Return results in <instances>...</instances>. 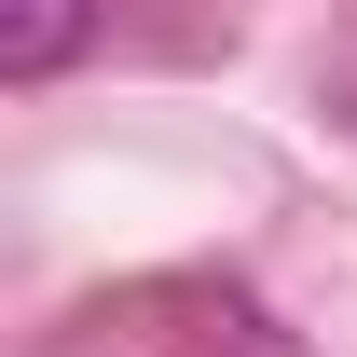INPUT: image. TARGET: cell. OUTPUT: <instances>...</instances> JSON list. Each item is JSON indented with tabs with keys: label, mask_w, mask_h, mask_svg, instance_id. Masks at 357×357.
Listing matches in <instances>:
<instances>
[{
	"label": "cell",
	"mask_w": 357,
	"mask_h": 357,
	"mask_svg": "<svg viewBox=\"0 0 357 357\" xmlns=\"http://www.w3.org/2000/svg\"><path fill=\"white\" fill-rule=\"evenodd\" d=\"M69 55H96V14H14V28H0V83H42Z\"/></svg>",
	"instance_id": "1"
}]
</instances>
